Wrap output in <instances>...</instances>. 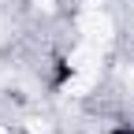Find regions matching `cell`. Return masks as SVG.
Segmentation results:
<instances>
[{"label":"cell","mask_w":134,"mask_h":134,"mask_svg":"<svg viewBox=\"0 0 134 134\" xmlns=\"http://www.w3.org/2000/svg\"><path fill=\"white\" fill-rule=\"evenodd\" d=\"M71 71H82V75H97L100 71V48L97 45H78L71 52Z\"/></svg>","instance_id":"2"},{"label":"cell","mask_w":134,"mask_h":134,"mask_svg":"<svg viewBox=\"0 0 134 134\" xmlns=\"http://www.w3.org/2000/svg\"><path fill=\"white\" fill-rule=\"evenodd\" d=\"M34 4H37V11H52V8H56V0H34Z\"/></svg>","instance_id":"5"},{"label":"cell","mask_w":134,"mask_h":134,"mask_svg":"<svg viewBox=\"0 0 134 134\" xmlns=\"http://www.w3.org/2000/svg\"><path fill=\"white\" fill-rule=\"evenodd\" d=\"M78 30H82V37H86L90 45H97V48L112 45V34H115L112 15H104L100 8H90L86 15H82V19H78Z\"/></svg>","instance_id":"1"},{"label":"cell","mask_w":134,"mask_h":134,"mask_svg":"<svg viewBox=\"0 0 134 134\" xmlns=\"http://www.w3.org/2000/svg\"><path fill=\"white\" fill-rule=\"evenodd\" d=\"M26 130H30V134H45V130H48V127H45V123H41V119H30V123H26Z\"/></svg>","instance_id":"4"},{"label":"cell","mask_w":134,"mask_h":134,"mask_svg":"<svg viewBox=\"0 0 134 134\" xmlns=\"http://www.w3.org/2000/svg\"><path fill=\"white\" fill-rule=\"evenodd\" d=\"M93 82H97V75H82V71H71V78H67L63 93H67V97H82V93H90V90H93Z\"/></svg>","instance_id":"3"}]
</instances>
